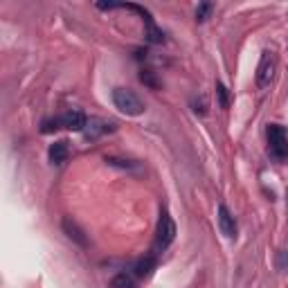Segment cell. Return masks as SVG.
Segmentation results:
<instances>
[{"label": "cell", "instance_id": "3", "mask_svg": "<svg viewBox=\"0 0 288 288\" xmlns=\"http://www.w3.org/2000/svg\"><path fill=\"white\" fill-rule=\"evenodd\" d=\"M176 239V223L171 221V216L167 212L160 214L158 221V230H156V241H153V250L156 252H165L167 248L174 243Z\"/></svg>", "mask_w": 288, "mask_h": 288}, {"label": "cell", "instance_id": "8", "mask_svg": "<svg viewBox=\"0 0 288 288\" xmlns=\"http://www.w3.org/2000/svg\"><path fill=\"white\" fill-rule=\"evenodd\" d=\"M86 122H88V117H86L81 110H65V113L61 115L63 128H70V131H84Z\"/></svg>", "mask_w": 288, "mask_h": 288}, {"label": "cell", "instance_id": "19", "mask_svg": "<svg viewBox=\"0 0 288 288\" xmlns=\"http://www.w3.org/2000/svg\"><path fill=\"white\" fill-rule=\"evenodd\" d=\"M286 196H288V191H286Z\"/></svg>", "mask_w": 288, "mask_h": 288}, {"label": "cell", "instance_id": "4", "mask_svg": "<svg viewBox=\"0 0 288 288\" xmlns=\"http://www.w3.org/2000/svg\"><path fill=\"white\" fill-rule=\"evenodd\" d=\"M275 56L270 54V52H263L261 61H259V68H257V86L259 88H268L272 81V77H275Z\"/></svg>", "mask_w": 288, "mask_h": 288}, {"label": "cell", "instance_id": "16", "mask_svg": "<svg viewBox=\"0 0 288 288\" xmlns=\"http://www.w3.org/2000/svg\"><path fill=\"white\" fill-rule=\"evenodd\" d=\"M216 95H219V106L230 108V95H228V88H225L223 84H216Z\"/></svg>", "mask_w": 288, "mask_h": 288}, {"label": "cell", "instance_id": "13", "mask_svg": "<svg viewBox=\"0 0 288 288\" xmlns=\"http://www.w3.org/2000/svg\"><path fill=\"white\" fill-rule=\"evenodd\" d=\"M147 38L151 43H162L165 41V34H162V30H158L156 23H149L147 25Z\"/></svg>", "mask_w": 288, "mask_h": 288}, {"label": "cell", "instance_id": "9", "mask_svg": "<svg viewBox=\"0 0 288 288\" xmlns=\"http://www.w3.org/2000/svg\"><path fill=\"white\" fill-rule=\"evenodd\" d=\"M47 156H50V162H54V165H63L65 160H68L70 156V149H68V142H54L50 147V151H47Z\"/></svg>", "mask_w": 288, "mask_h": 288}, {"label": "cell", "instance_id": "1", "mask_svg": "<svg viewBox=\"0 0 288 288\" xmlns=\"http://www.w3.org/2000/svg\"><path fill=\"white\" fill-rule=\"evenodd\" d=\"M268 153L275 160H288V131L279 124L268 126Z\"/></svg>", "mask_w": 288, "mask_h": 288}, {"label": "cell", "instance_id": "14", "mask_svg": "<svg viewBox=\"0 0 288 288\" xmlns=\"http://www.w3.org/2000/svg\"><path fill=\"white\" fill-rule=\"evenodd\" d=\"M106 162L113 167H119V169H126V171L135 169V165H133L131 160H122V158H115V156H106Z\"/></svg>", "mask_w": 288, "mask_h": 288}, {"label": "cell", "instance_id": "18", "mask_svg": "<svg viewBox=\"0 0 288 288\" xmlns=\"http://www.w3.org/2000/svg\"><path fill=\"white\" fill-rule=\"evenodd\" d=\"M286 263H288V250H279V261H277V268H279V270H284Z\"/></svg>", "mask_w": 288, "mask_h": 288}, {"label": "cell", "instance_id": "6", "mask_svg": "<svg viewBox=\"0 0 288 288\" xmlns=\"http://www.w3.org/2000/svg\"><path fill=\"white\" fill-rule=\"evenodd\" d=\"M61 228H63L65 237H68L72 243H77L79 248H88V237H86V232L72 219H63V221H61Z\"/></svg>", "mask_w": 288, "mask_h": 288}, {"label": "cell", "instance_id": "17", "mask_svg": "<svg viewBox=\"0 0 288 288\" xmlns=\"http://www.w3.org/2000/svg\"><path fill=\"white\" fill-rule=\"evenodd\" d=\"M140 81H142V84H147L149 88H153V90H158V88H160V84H158V79H156V77H153V72H149V70L140 72Z\"/></svg>", "mask_w": 288, "mask_h": 288}, {"label": "cell", "instance_id": "7", "mask_svg": "<svg viewBox=\"0 0 288 288\" xmlns=\"http://www.w3.org/2000/svg\"><path fill=\"white\" fill-rule=\"evenodd\" d=\"M219 228H221V232H223L228 239L237 237V221H234L232 212H230L225 205H221V207H219Z\"/></svg>", "mask_w": 288, "mask_h": 288}, {"label": "cell", "instance_id": "15", "mask_svg": "<svg viewBox=\"0 0 288 288\" xmlns=\"http://www.w3.org/2000/svg\"><path fill=\"white\" fill-rule=\"evenodd\" d=\"M59 128H63V124H61V117L45 119V122L41 124V133H52V131H59Z\"/></svg>", "mask_w": 288, "mask_h": 288}, {"label": "cell", "instance_id": "11", "mask_svg": "<svg viewBox=\"0 0 288 288\" xmlns=\"http://www.w3.org/2000/svg\"><path fill=\"white\" fill-rule=\"evenodd\" d=\"M110 288H135V279L128 272H117L110 279Z\"/></svg>", "mask_w": 288, "mask_h": 288}, {"label": "cell", "instance_id": "5", "mask_svg": "<svg viewBox=\"0 0 288 288\" xmlns=\"http://www.w3.org/2000/svg\"><path fill=\"white\" fill-rule=\"evenodd\" d=\"M110 131H115L113 122H104V119H99V117H90L88 122H86L84 135H86V140H97V137H102L104 133H110Z\"/></svg>", "mask_w": 288, "mask_h": 288}, {"label": "cell", "instance_id": "2", "mask_svg": "<svg viewBox=\"0 0 288 288\" xmlns=\"http://www.w3.org/2000/svg\"><path fill=\"white\" fill-rule=\"evenodd\" d=\"M113 104H115V108H119L126 115H133V117L144 113V102L128 88H115L113 90Z\"/></svg>", "mask_w": 288, "mask_h": 288}, {"label": "cell", "instance_id": "12", "mask_svg": "<svg viewBox=\"0 0 288 288\" xmlns=\"http://www.w3.org/2000/svg\"><path fill=\"white\" fill-rule=\"evenodd\" d=\"M212 9H214L212 3H200L198 7H196V21H198V23H205V21L209 18V14H212Z\"/></svg>", "mask_w": 288, "mask_h": 288}, {"label": "cell", "instance_id": "10", "mask_svg": "<svg viewBox=\"0 0 288 288\" xmlns=\"http://www.w3.org/2000/svg\"><path fill=\"white\" fill-rule=\"evenodd\" d=\"M133 270H135L137 277H142V279H144V277H149L153 270H156V259L149 257V254H147V257H142V259H137Z\"/></svg>", "mask_w": 288, "mask_h": 288}]
</instances>
